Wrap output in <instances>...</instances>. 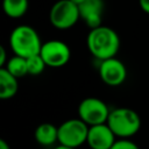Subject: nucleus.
<instances>
[{
  "label": "nucleus",
  "instance_id": "f257e3e1",
  "mask_svg": "<svg viewBox=\"0 0 149 149\" xmlns=\"http://www.w3.org/2000/svg\"><path fill=\"white\" fill-rule=\"evenodd\" d=\"M86 44L88 51L94 58L104 61L115 57L120 49V37L114 29L101 24L90 30Z\"/></svg>",
  "mask_w": 149,
  "mask_h": 149
},
{
  "label": "nucleus",
  "instance_id": "f03ea898",
  "mask_svg": "<svg viewBox=\"0 0 149 149\" xmlns=\"http://www.w3.org/2000/svg\"><path fill=\"white\" fill-rule=\"evenodd\" d=\"M9 47L14 55L28 58L40 54L42 42L38 33L33 27L20 24L15 27L9 35Z\"/></svg>",
  "mask_w": 149,
  "mask_h": 149
},
{
  "label": "nucleus",
  "instance_id": "7ed1b4c3",
  "mask_svg": "<svg viewBox=\"0 0 149 149\" xmlns=\"http://www.w3.org/2000/svg\"><path fill=\"white\" fill-rule=\"evenodd\" d=\"M115 136L120 139H128L134 136L141 128V118L132 108L119 107L109 112L107 122Z\"/></svg>",
  "mask_w": 149,
  "mask_h": 149
},
{
  "label": "nucleus",
  "instance_id": "20e7f679",
  "mask_svg": "<svg viewBox=\"0 0 149 149\" xmlns=\"http://www.w3.org/2000/svg\"><path fill=\"white\" fill-rule=\"evenodd\" d=\"M79 19V7L71 0H58L50 8L49 20L51 26L56 29H69L73 27Z\"/></svg>",
  "mask_w": 149,
  "mask_h": 149
},
{
  "label": "nucleus",
  "instance_id": "39448f33",
  "mask_svg": "<svg viewBox=\"0 0 149 149\" xmlns=\"http://www.w3.org/2000/svg\"><path fill=\"white\" fill-rule=\"evenodd\" d=\"M88 127L80 118L69 119L62 122L58 126V143L71 148L80 147L87 140Z\"/></svg>",
  "mask_w": 149,
  "mask_h": 149
},
{
  "label": "nucleus",
  "instance_id": "423d86ee",
  "mask_svg": "<svg viewBox=\"0 0 149 149\" xmlns=\"http://www.w3.org/2000/svg\"><path fill=\"white\" fill-rule=\"evenodd\" d=\"M109 112L111 111L105 104V101L94 97L83 99L78 106L79 118L88 126L107 122Z\"/></svg>",
  "mask_w": 149,
  "mask_h": 149
},
{
  "label": "nucleus",
  "instance_id": "0eeeda50",
  "mask_svg": "<svg viewBox=\"0 0 149 149\" xmlns=\"http://www.w3.org/2000/svg\"><path fill=\"white\" fill-rule=\"evenodd\" d=\"M40 55L49 68H62L68 64L71 57L69 45L59 40H50L42 43Z\"/></svg>",
  "mask_w": 149,
  "mask_h": 149
},
{
  "label": "nucleus",
  "instance_id": "6e6552de",
  "mask_svg": "<svg viewBox=\"0 0 149 149\" xmlns=\"http://www.w3.org/2000/svg\"><path fill=\"white\" fill-rule=\"evenodd\" d=\"M99 76L106 85L115 87V86H120L126 80L127 69L126 65L120 59H118L116 57H111L100 61Z\"/></svg>",
  "mask_w": 149,
  "mask_h": 149
},
{
  "label": "nucleus",
  "instance_id": "1a4fd4ad",
  "mask_svg": "<svg viewBox=\"0 0 149 149\" xmlns=\"http://www.w3.org/2000/svg\"><path fill=\"white\" fill-rule=\"evenodd\" d=\"M115 137L116 136L113 130L105 122L88 127L86 143L91 149H111V147L116 141Z\"/></svg>",
  "mask_w": 149,
  "mask_h": 149
},
{
  "label": "nucleus",
  "instance_id": "9d476101",
  "mask_svg": "<svg viewBox=\"0 0 149 149\" xmlns=\"http://www.w3.org/2000/svg\"><path fill=\"white\" fill-rule=\"evenodd\" d=\"M79 7L80 19L86 23L88 28H95L102 24L104 13V0H85Z\"/></svg>",
  "mask_w": 149,
  "mask_h": 149
},
{
  "label": "nucleus",
  "instance_id": "9b49d317",
  "mask_svg": "<svg viewBox=\"0 0 149 149\" xmlns=\"http://www.w3.org/2000/svg\"><path fill=\"white\" fill-rule=\"evenodd\" d=\"M34 137L38 144L43 147H50L58 142V127L50 122H43L36 127Z\"/></svg>",
  "mask_w": 149,
  "mask_h": 149
},
{
  "label": "nucleus",
  "instance_id": "f8f14e48",
  "mask_svg": "<svg viewBox=\"0 0 149 149\" xmlns=\"http://www.w3.org/2000/svg\"><path fill=\"white\" fill-rule=\"evenodd\" d=\"M6 68H0V98L6 100L13 98L19 90V83Z\"/></svg>",
  "mask_w": 149,
  "mask_h": 149
},
{
  "label": "nucleus",
  "instance_id": "ddd939ff",
  "mask_svg": "<svg viewBox=\"0 0 149 149\" xmlns=\"http://www.w3.org/2000/svg\"><path fill=\"white\" fill-rule=\"evenodd\" d=\"M29 7L28 0H2L3 13L12 19L22 17Z\"/></svg>",
  "mask_w": 149,
  "mask_h": 149
},
{
  "label": "nucleus",
  "instance_id": "4468645a",
  "mask_svg": "<svg viewBox=\"0 0 149 149\" xmlns=\"http://www.w3.org/2000/svg\"><path fill=\"white\" fill-rule=\"evenodd\" d=\"M6 68L13 76L16 78H22L26 74H28V68H27V58L22 56L14 55L12 58H9L3 66Z\"/></svg>",
  "mask_w": 149,
  "mask_h": 149
},
{
  "label": "nucleus",
  "instance_id": "2eb2a0df",
  "mask_svg": "<svg viewBox=\"0 0 149 149\" xmlns=\"http://www.w3.org/2000/svg\"><path fill=\"white\" fill-rule=\"evenodd\" d=\"M47 64L44 62V59L42 58V56L40 54L33 55L30 57L27 58V68H28V74L31 76H38L41 74L44 69H45Z\"/></svg>",
  "mask_w": 149,
  "mask_h": 149
},
{
  "label": "nucleus",
  "instance_id": "dca6fc26",
  "mask_svg": "<svg viewBox=\"0 0 149 149\" xmlns=\"http://www.w3.org/2000/svg\"><path fill=\"white\" fill-rule=\"evenodd\" d=\"M111 149H140V148L136 143H134L128 139H120L114 142Z\"/></svg>",
  "mask_w": 149,
  "mask_h": 149
},
{
  "label": "nucleus",
  "instance_id": "f3484780",
  "mask_svg": "<svg viewBox=\"0 0 149 149\" xmlns=\"http://www.w3.org/2000/svg\"><path fill=\"white\" fill-rule=\"evenodd\" d=\"M7 52H6V49L5 47H0V68H3L7 63Z\"/></svg>",
  "mask_w": 149,
  "mask_h": 149
},
{
  "label": "nucleus",
  "instance_id": "a211bd4d",
  "mask_svg": "<svg viewBox=\"0 0 149 149\" xmlns=\"http://www.w3.org/2000/svg\"><path fill=\"white\" fill-rule=\"evenodd\" d=\"M139 5L146 14H149V0H139Z\"/></svg>",
  "mask_w": 149,
  "mask_h": 149
},
{
  "label": "nucleus",
  "instance_id": "6ab92c4d",
  "mask_svg": "<svg viewBox=\"0 0 149 149\" xmlns=\"http://www.w3.org/2000/svg\"><path fill=\"white\" fill-rule=\"evenodd\" d=\"M0 149H10L9 144L3 139H0Z\"/></svg>",
  "mask_w": 149,
  "mask_h": 149
},
{
  "label": "nucleus",
  "instance_id": "aec40b11",
  "mask_svg": "<svg viewBox=\"0 0 149 149\" xmlns=\"http://www.w3.org/2000/svg\"><path fill=\"white\" fill-rule=\"evenodd\" d=\"M54 149H77V148H71V147H66V146H63V144H58Z\"/></svg>",
  "mask_w": 149,
  "mask_h": 149
},
{
  "label": "nucleus",
  "instance_id": "412c9836",
  "mask_svg": "<svg viewBox=\"0 0 149 149\" xmlns=\"http://www.w3.org/2000/svg\"><path fill=\"white\" fill-rule=\"evenodd\" d=\"M71 1H72V2H74L76 5H80V3H81V2H84L85 0H71Z\"/></svg>",
  "mask_w": 149,
  "mask_h": 149
}]
</instances>
